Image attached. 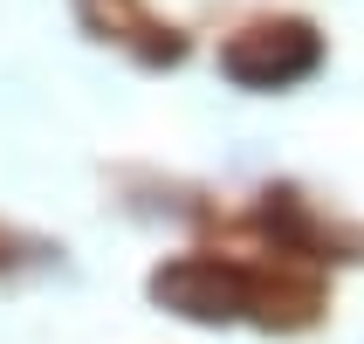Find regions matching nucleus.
Returning <instances> with one entry per match:
<instances>
[{
    "instance_id": "1",
    "label": "nucleus",
    "mask_w": 364,
    "mask_h": 344,
    "mask_svg": "<svg viewBox=\"0 0 364 344\" xmlns=\"http://www.w3.org/2000/svg\"><path fill=\"white\" fill-rule=\"evenodd\" d=\"M151 303H165L186 324H234V317H262V324H309L316 317V283H268L262 269H241L227 255H172L151 269Z\"/></svg>"
},
{
    "instance_id": "2",
    "label": "nucleus",
    "mask_w": 364,
    "mask_h": 344,
    "mask_svg": "<svg viewBox=\"0 0 364 344\" xmlns=\"http://www.w3.org/2000/svg\"><path fill=\"white\" fill-rule=\"evenodd\" d=\"M323 62V35L309 21H255L220 48V69L241 90H289Z\"/></svg>"
},
{
    "instance_id": "3",
    "label": "nucleus",
    "mask_w": 364,
    "mask_h": 344,
    "mask_svg": "<svg viewBox=\"0 0 364 344\" xmlns=\"http://www.w3.org/2000/svg\"><path fill=\"white\" fill-rule=\"evenodd\" d=\"M7 248H41V241H28V234H7V227H0V269L21 262V255H7Z\"/></svg>"
}]
</instances>
